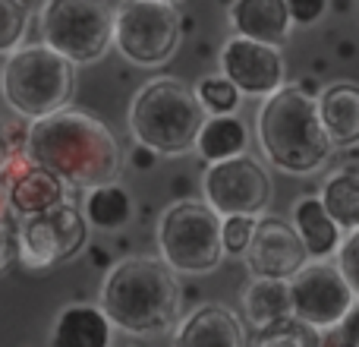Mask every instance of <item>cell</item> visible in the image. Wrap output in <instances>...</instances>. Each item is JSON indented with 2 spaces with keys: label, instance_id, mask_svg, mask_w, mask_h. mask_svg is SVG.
<instances>
[{
  "label": "cell",
  "instance_id": "5b68a950",
  "mask_svg": "<svg viewBox=\"0 0 359 347\" xmlns=\"http://www.w3.org/2000/svg\"><path fill=\"white\" fill-rule=\"evenodd\" d=\"M4 101L32 124L67 111L76 92V63L50 51L48 44H25L13 51L0 70Z\"/></svg>",
  "mask_w": 359,
  "mask_h": 347
},
{
  "label": "cell",
  "instance_id": "9c48e42d",
  "mask_svg": "<svg viewBox=\"0 0 359 347\" xmlns=\"http://www.w3.org/2000/svg\"><path fill=\"white\" fill-rule=\"evenodd\" d=\"M290 300L293 319L318 335L337 329L356 306V294L341 275L337 262H309L290 281Z\"/></svg>",
  "mask_w": 359,
  "mask_h": 347
},
{
  "label": "cell",
  "instance_id": "3957f363",
  "mask_svg": "<svg viewBox=\"0 0 359 347\" xmlns=\"http://www.w3.org/2000/svg\"><path fill=\"white\" fill-rule=\"evenodd\" d=\"M262 155L284 174H316L328 162L331 139L325 133L312 86H284L262 101L255 117Z\"/></svg>",
  "mask_w": 359,
  "mask_h": 347
},
{
  "label": "cell",
  "instance_id": "ba28073f",
  "mask_svg": "<svg viewBox=\"0 0 359 347\" xmlns=\"http://www.w3.org/2000/svg\"><path fill=\"white\" fill-rule=\"evenodd\" d=\"M183 25L170 4L126 0L114 19V48L136 67H161L177 54Z\"/></svg>",
  "mask_w": 359,
  "mask_h": 347
},
{
  "label": "cell",
  "instance_id": "4316f807",
  "mask_svg": "<svg viewBox=\"0 0 359 347\" xmlns=\"http://www.w3.org/2000/svg\"><path fill=\"white\" fill-rule=\"evenodd\" d=\"M255 224H259V218H246V215L224 218V249L230 256H246L249 243L255 237Z\"/></svg>",
  "mask_w": 359,
  "mask_h": 347
},
{
  "label": "cell",
  "instance_id": "836d02e7",
  "mask_svg": "<svg viewBox=\"0 0 359 347\" xmlns=\"http://www.w3.org/2000/svg\"><path fill=\"white\" fill-rule=\"evenodd\" d=\"M151 4H170V6H177L180 0H151Z\"/></svg>",
  "mask_w": 359,
  "mask_h": 347
},
{
  "label": "cell",
  "instance_id": "277c9868",
  "mask_svg": "<svg viewBox=\"0 0 359 347\" xmlns=\"http://www.w3.org/2000/svg\"><path fill=\"white\" fill-rule=\"evenodd\" d=\"M208 111L196 89L174 76H158L145 82L130 105V130L142 149L155 155H183L196 149Z\"/></svg>",
  "mask_w": 359,
  "mask_h": 347
},
{
  "label": "cell",
  "instance_id": "30bf717a",
  "mask_svg": "<svg viewBox=\"0 0 359 347\" xmlns=\"http://www.w3.org/2000/svg\"><path fill=\"white\" fill-rule=\"evenodd\" d=\"M88 237V221L76 205L63 202L50 211L19 218V259L29 268H50L73 259Z\"/></svg>",
  "mask_w": 359,
  "mask_h": 347
},
{
  "label": "cell",
  "instance_id": "f1b7e54d",
  "mask_svg": "<svg viewBox=\"0 0 359 347\" xmlns=\"http://www.w3.org/2000/svg\"><path fill=\"white\" fill-rule=\"evenodd\" d=\"M337 268L347 278V284L353 287L356 300H359V230L350 237H344L341 249H337Z\"/></svg>",
  "mask_w": 359,
  "mask_h": 347
},
{
  "label": "cell",
  "instance_id": "7402d4cb",
  "mask_svg": "<svg viewBox=\"0 0 359 347\" xmlns=\"http://www.w3.org/2000/svg\"><path fill=\"white\" fill-rule=\"evenodd\" d=\"M322 205L344 234L359 230V174L337 171L322 183Z\"/></svg>",
  "mask_w": 359,
  "mask_h": 347
},
{
  "label": "cell",
  "instance_id": "d6986e66",
  "mask_svg": "<svg viewBox=\"0 0 359 347\" xmlns=\"http://www.w3.org/2000/svg\"><path fill=\"white\" fill-rule=\"evenodd\" d=\"M293 228L303 237L312 262H328V256H337L344 243V230L322 205V196H303L293 205Z\"/></svg>",
  "mask_w": 359,
  "mask_h": 347
},
{
  "label": "cell",
  "instance_id": "603a6c76",
  "mask_svg": "<svg viewBox=\"0 0 359 347\" xmlns=\"http://www.w3.org/2000/svg\"><path fill=\"white\" fill-rule=\"evenodd\" d=\"M82 215L98 230H120L133 218V199L120 183L98 186V190H88Z\"/></svg>",
  "mask_w": 359,
  "mask_h": 347
},
{
  "label": "cell",
  "instance_id": "e0dca14e",
  "mask_svg": "<svg viewBox=\"0 0 359 347\" xmlns=\"http://www.w3.org/2000/svg\"><path fill=\"white\" fill-rule=\"evenodd\" d=\"M318 114L331 145L350 149L359 145V86L350 79L331 82L318 92Z\"/></svg>",
  "mask_w": 359,
  "mask_h": 347
},
{
  "label": "cell",
  "instance_id": "1f68e13d",
  "mask_svg": "<svg viewBox=\"0 0 359 347\" xmlns=\"http://www.w3.org/2000/svg\"><path fill=\"white\" fill-rule=\"evenodd\" d=\"M19 158V139L6 120H0V174L10 171V164Z\"/></svg>",
  "mask_w": 359,
  "mask_h": 347
},
{
  "label": "cell",
  "instance_id": "ffe728a7",
  "mask_svg": "<svg viewBox=\"0 0 359 347\" xmlns=\"http://www.w3.org/2000/svg\"><path fill=\"white\" fill-rule=\"evenodd\" d=\"M243 310L255 332H265L278 322L293 319V300H290V281H268L252 278L243 287Z\"/></svg>",
  "mask_w": 359,
  "mask_h": 347
},
{
  "label": "cell",
  "instance_id": "f546056e",
  "mask_svg": "<svg viewBox=\"0 0 359 347\" xmlns=\"http://www.w3.org/2000/svg\"><path fill=\"white\" fill-rule=\"evenodd\" d=\"M13 259H19V221H16V215L0 221V272H4Z\"/></svg>",
  "mask_w": 359,
  "mask_h": 347
},
{
  "label": "cell",
  "instance_id": "4dcf8cb0",
  "mask_svg": "<svg viewBox=\"0 0 359 347\" xmlns=\"http://www.w3.org/2000/svg\"><path fill=\"white\" fill-rule=\"evenodd\" d=\"M293 25H316L328 10V0H287Z\"/></svg>",
  "mask_w": 359,
  "mask_h": 347
},
{
  "label": "cell",
  "instance_id": "7a4b0ae2",
  "mask_svg": "<svg viewBox=\"0 0 359 347\" xmlns=\"http://www.w3.org/2000/svg\"><path fill=\"white\" fill-rule=\"evenodd\" d=\"M98 306L126 335H161L180 319L177 272L155 256H126L107 272Z\"/></svg>",
  "mask_w": 359,
  "mask_h": 347
},
{
  "label": "cell",
  "instance_id": "83f0119b",
  "mask_svg": "<svg viewBox=\"0 0 359 347\" xmlns=\"http://www.w3.org/2000/svg\"><path fill=\"white\" fill-rule=\"evenodd\" d=\"M318 347H359V300L337 329L318 335Z\"/></svg>",
  "mask_w": 359,
  "mask_h": 347
},
{
  "label": "cell",
  "instance_id": "44dd1931",
  "mask_svg": "<svg viewBox=\"0 0 359 347\" xmlns=\"http://www.w3.org/2000/svg\"><path fill=\"white\" fill-rule=\"evenodd\" d=\"M246 145H249L246 124L240 117H233V114H224V117L205 120L202 133H198L196 152L202 162L221 164V162H230V158L246 155Z\"/></svg>",
  "mask_w": 359,
  "mask_h": 347
},
{
  "label": "cell",
  "instance_id": "2e32d148",
  "mask_svg": "<svg viewBox=\"0 0 359 347\" xmlns=\"http://www.w3.org/2000/svg\"><path fill=\"white\" fill-rule=\"evenodd\" d=\"M230 25L240 38L280 48L290 38L293 19L287 10V0H233L230 4Z\"/></svg>",
  "mask_w": 359,
  "mask_h": 347
},
{
  "label": "cell",
  "instance_id": "cb8c5ba5",
  "mask_svg": "<svg viewBox=\"0 0 359 347\" xmlns=\"http://www.w3.org/2000/svg\"><path fill=\"white\" fill-rule=\"evenodd\" d=\"M196 95L202 101V107L208 111V117H224V114H233L240 105V89L233 86L224 76H205L196 86Z\"/></svg>",
  "mask_w": 359,
  "mask_h": 347
},
{
  "label": "cell",
  "instance_id": "7c38bea8",
  "mask_svg": "<svg viewBox=\"0 0 359 347\" xmlns=\"http://www.w3.org/2000/svg\"><path fill=\"white\" fill-rule=\"evenodd\" d=\"M309 266V249L290 221L274 215H262L255 224V237L246 249V268L252 278L293 281Z\"/></svg>",
  "mask_w": 359,
  "mask_h": 347
},
{
  "label": "cell",
  "instance_id": "d4e9b609",
  "mask_svg": "<svg viewBox=\"0 0 359 347\" xmlns=\"http://www.w3.org/2000/svg\"><path fill=\"white\" fill-rule=\"evenodd\" d=\"M29 29V4L25 0H0V54L10 57L22 48Z\"/></svg>",
  "mask_w": 359,
  "mask_h": 347
},
{
  "label": "cell",
  "instance_id": "9a60e30c",
  "mask_svg": "<svg viewBox=\"0 0 359 347\" xmlns=\"http://www.w3.org/2000/svg\"><path fill=\"white\" fill-rule=\"evenodd\" d=\"M174 347H246V332L233 310L202 303L177 322Z\"/></svg>",
  "mask_w": 359,
  "mask_h": 347
},
{
  "label": "cell",
  "instance_id": "52a82bcc",
  "mask_svg": "<svg viewBox=\"0 0 359 347\" xmlns=\"http://www.w3.org/2000/svg\"><path fill=\"white\" fill-rule=\"evenodd\" d=\"M114 19L107 0H48L41 6V44L69 63H95L114 44Z\"/></svg>",
  "mask_w": 359,
  "mask_h": 347
},
{
  "label": "cell",
  "instance_id": "d6a6232c",
  "mask_svg": "<svg viewBox=\"0 0 359 347\" xmlns=\"http://www.w3.org/2000/svg\"><path fill=\"white\" fill-rule=\"evenodd\" d=\"M13 211H10V196H6V186L0 183V221H4V218H10Z\"/></svg>",
  "mask_w": 359,
  "mask_h": 347
},
{
  "label": "cell",
  "instance_id": "6da1fadb",
  "mask_svg": "<svg viewBox=\"0 0 359 347\" xmlns=\"http://www.w3.org/2000/svg\"><path fill=\"white\" fill-rule=\"evenodd\" d=\"M25 155L79 190L117 183L126 164L117 136L92 114L73 107L32 124L25 133Z\"/></svg>",
  "mask_w": 359,
  "mask_h": 347
},
{
  "label": "cell",
  "instance_id": "4fadbf2b",
  "mask_svg": "<svg viewBox=\"0 0 359 347\" xmlns=\"http://www.w3.org/2000/svg\"><path fill=\"white\" fill-rule=\"evenodd\" d=\"M217 63H221V76L230 79L240 95H252V98H271L274 92L284 89V57H280V48H271V44H259L249 41V38H227L217 54Z\"/></svg>",
  "mask_w": 359,
  "mask_h": 347
},
{
  "label": "cell",
  "instance_id": "8992f818",
  "mask_svg": "<svg viewBox=\"0 0 359 347\" xmlns=\"http://www.w3.org/2000/svg\"><path fill=\"white\" fill-rule=\"evenodd\" d=\"M158 247L161 259L174 272L205 275L221 266L224 249V218L198 199H180L164 209L158 221Z\"/></svg>",
  "mask_w": 359,
  "mask_h": 347
},
{
  "label": "cell",
  "instance_id": "5bb4252c",
  "mask_svg": "<svg viewBox=\"0 0 359 347\" xmlns=\"http://www.w3.org/2000/svg\"><path fill=\"white\" fill-rule=\"evenodd\" d=\"M16 164L19 171H10V183H6L10 211L16 218L41 215V211H50L67 202V183L60 177L38 168L29 155H19Z\"/></svg>",
  "mask_w": 359,
  "mask_h": 347
},
{
  "label": "cell",
  "instance_id": "ac0fdd59",
  "mask_svg": "<svg viewBox=\"0 0 359 347\" xmlns=\"http://www.w3.org/2000/svg\"><path fill=\"white\" fill-rule=\"evenodd\" d=\"M114 322L101 306L73 303L63 306L50 332V347H111Z\"/></svg>",
  "mask_w": 359,
  "mask_h": 347
},
{
  "label": "cell",
  "instance_id": "8fae6325",
  "mask_svg": "<svg viewBox=\"0 0 359 347\" xmlns=\"http://www.w3.org/2000/svg\"><path fill=\"white\" fill-rule=\"evenodd\" d=\"M205 202L221 218H262L271 205V177L255 158L240 155L221 164H208L202 177Z\"/></svg>",
  "mask_w": 359,
  "mask_h": 347
},
{
  "label": "cell",
  "instance_id": "484cf974",
  "mask_svg": "<svg viewBox=\"0 0 359 347\" xmlns=\"http://www.w3.org/2000/svg\"><path fill=\"white\" fill-rule=\"evenodd\" d=\"M255 347H318V335L312 329H306L303 322H297V319H287V322H278L271 329L259 332Z\"/></svg>",
  "mask_w": 359,
  "mask_h": 347
}]
</instances>
